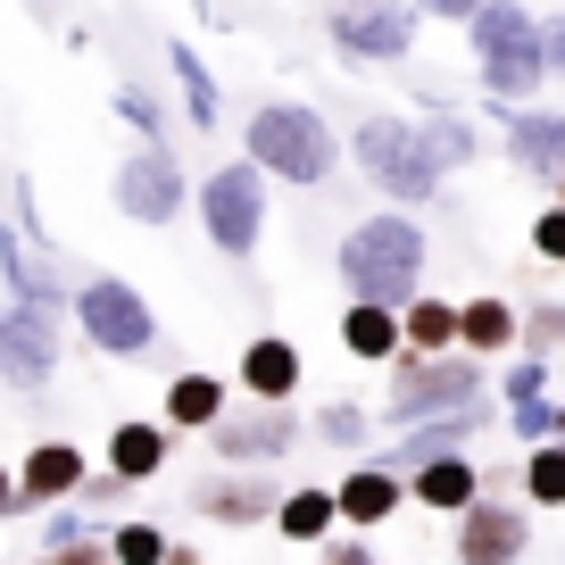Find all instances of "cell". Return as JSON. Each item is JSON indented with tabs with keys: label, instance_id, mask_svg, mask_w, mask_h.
Returning a JSON list of instances; mask_svg holds the SVG:
<instances>
[{
	"label": "cell",
	"instance_id": "obj_9",
	"mask_svg": "<svg viewBox=\"0 0 565 565\" xmlns=\"http://www.w3.org/2000/svg\"><path fill=\"white\" fill-rule=\"evenodd\" d=\"M117 209L134 216V225H175V216L192 209V175H183V159L167 141H141V150L117 159Z\"/></svg>",
	"mask_w": 565,
	"mask_h": 565
},
{
	"label": "cell",
	"instance_id": "obj_31",
	"mask_svg": "<svg viewBox=\"0 0 565 565\" xmlns=\"http://www.w3.org/2000/svg\"><path fill=\"white\" fill-rule=\"evenodd\" d=\"M317 433H324L333 449H358V441L374 433V416H366V399H324V407H317Z\"/></svg>",
	"mask_w": 565,
	"mask_h": 565
},
{
	"label": "cell",
	"instance_id": "obj_12",
	"mask_svg": "<svg viewBox=\"0 0 565 565\" xmlns=\"http://www.w3.org/2000/svg\"><path fill=\"white\" fill-rule=\"evenodd\" d=\"M491 117H499V141H508V159H515V175H532V183H557L565 175V108H508V100H491Z\"/></svg>",
	"mask_w": 565,
	"mask_h": 565
},
{
	"label": "cell",
	"instance_id": "obj_27",
	"mask_svg": "<svg viewBox=\"0 0 565 565\" xmlns=\"http://www.w3.org/2000/svg\"><path fill=\"white\" fill-rule=\"evenodd\" d=\"M275 532L282 541H324V532H333V491H317V482L282 491L275 499Z\"/></svg>",
	"mask_w": 565,
	"mask_h": 565
},
{
	"label": "cell",
	"instance_id": "obj_8",
	"mask_svg": "<svg viewBox=\"0 0 565 565\" xmlns=\"http://www.w3.org/2000/svg\"><path fill=\"white\" fill-rule=\"evenodd\" d=\"M324 42L350 67H399L416 51V9L407 0H333L324 9Z\"/></svg>",
	"mask_w": 565,
	"mask_h": 565
},
{
	"label": "cell",
	"instance_id": "obj_38",
	"mask_svg": "<svg viewBox=\"0 0 565 565\" xmlns=\"http://www.w3.org/2000/svg\"><path fill=\"white\" fill-rule=\"evenodd\" d=\"M51 565H117V557H108V541H92V532H84V541H67Z\"/></svg>",
	"mask_w": 565,
	"mask_h": 565
},
{
	"label": "cell",
	"instance_id": "obj_37",
	"mask_svg": "<svg viewBox=\"0 0 565 565\" xmlns=\"http://www.w3.org/2000/svg\"><path fill=\"white\" fill-rule=\"evenodd\" d=\"M125 491H134V482H117V475H84V482H75V508H117Z\"/></svg>",
	"mask_w": 565,
	"mask_h": 565
},
{
	"label": "cell",
	"instance_id": "obj_26",
	"mask_svg": "<svg viewBox=\"0 0 565 565\" xmlns=\"http://www.w3.org/2000/svg\"><path fill=\"white\" fill-rule=\"evenodd\" d=\"M399 350H424V358L458 350V308L433 300V291H416V300L399 308Z\"/></svg>",
	"mask_w": 565,
	"mask_h": 565
},
{
	"label": "cell",
	"instance_id": "obj_28",
	"mask_svg": "<svg viewBox=\"0 0 565 565\" xmlns=\"http://www.w3.org/2000/svg\"><path fill=\"white\" fill-rule=\"evenodd\" d=\"M515 350H532V358H565V300L515 308Z\"/></svg>",
	"mask_w": 565,
	"mask_h": 565
},
{
	"label": "cell",
	"instance_id": "obj_15",
	"mask_svg": "<svg viewBox=\"0 0 565 565\" xmlns=\"http://www.w3.org/2000/svg\"><path fill=\"white\" fill-rule=\"evenodd\" d=\"M300 383H308V366H300V341H282V333L242 341V391H249V399H266V407H291V399H300Z\"/></svg>",
	"mask_w": 565,
	"mask_h": 565
},
{
	"label": "cell",
	"instance_id": "obj_25",
	"mask_svg": "<svg viewBox=\"0 0 565 565\" xmlns=\"http://www.w3.org/2000/svg\"><path fill=\"white\" fill-rule=\"evenodd\" d=\"M458 350H475V358H508L515 350V308L499 300V291H482V300L458 308Z\"/></svg>",
	"mask_w": 565,
	"mask_h": 565
},
{
	"label": "cell",
	"instance_id": "obj_39",
	"mask_svg": "<svg viewBox=\"0 0 565 565\" xmlns=\"http://www.w3.org/2000/svg\"><path fill=\"white\" fill-rule=\"evenodd\" d=\"M407 9H416V18H449V25H466L482 0H407Z\"/></svg>",
	"mask_w": 565,
	"mask_h": 565
},
{
	"label": "cell",
	"instance_id": "obj_29",
	"mask_svg": "<svg viewBox=\"0 0 565 565\" xmlns=\"http://www.w3.org/2000/svg\"><path fill=\"white\" fill-rule=\"evenodd\" d=\"M524 491L541 499V508H565V441H532V458H524Z\"/></svg>",
	"mask_w": 565,
	"mask_h": 565
},
{
	"label": "cell",
	"instance_id": "obj_30",
	"mask_svg": "<svg viewBox=\"0 0 565 565\" xmlns=\"http://www.w3.org/2000/svg\"><path fill=\"white\" fill-rule=\"evenodd\" d=\"M108 108H117L141 141H167V108H159V92H150V84H117V92H108Z\"/></svg>",
	"mask_w": 565,
	"mask_h": 565
},
{
	"label": "cell",
	"instance_id": "obj_24",
	"mask_svg": "<svg viewBox=\"0 0 565 565\" xmlns=\"http://www.w3.org/2000/svg\"><path fill=\"white\" fill-rule=\"evenodd\" d=\"M275 482L266 475H242V482H200V515L209 524H258V515H275Z\"/></svg>",
	"mask_w": 565,
	"mask_h": 565
},
{
	"label": "cell",
	"instance_id": "obj_16",
	"mask_svg": "<svg viewBox=\"0 0 565 565\" xmlns=\"http://www.w3.org/2000/svg\"><path fill=\"white\" fill-rule=\"evenodd\" d=\"M9 475H18V508H58V499H75V482H84L92 466H84L75 441H34L25 466H9Z\"/></svg>",
	"mask_w": 565,
	"mask_h": 565
},
{
	"label": "cell",
	"instance_id": "obj_32",
	"mask_svg": "<svg viewBox=\"0 0 565 565\" xmlns=\"http://www.w3.org/2000/svg\"><path fill=\"white\" fill-rule=\"evenodd\" d=\"M108 557H117V565H167V532L134 515V524H117V532H108Z\"/></svg>",
	"mask_w": 565,
	"mask_h": 565
},
{
	"label": "cell",
	"instance_id": "obj_22",
	"mask_svg": "<svg viewBox=\"0 0 565 565\" xmlns=\"http://www.w3.org/2000/svg\"><path fill=\"white\" fill-rule=\"evenodd\" d=\"M167 75H175V92H183V117H192L200 134H216V125H225V100H216L209 58H200L192 42H167Z\"/></svg>",
	"mask_w": 565,
	"mask_h": 565
},
{
	"label": "cell",
	"instance_id": "obj_36",
	"mask_svg": "<svg viewBox=\"0 0 565 565\" xmlns=\"http://www.w3.org/2000/svg\"><path fill=\"white\" fill-rule=\"evenodd\" d=\"M541 58H548V84H565V9L541 18Z\"/></svg>",
	"mask_w": 565,
	"mask_h": 565
},
{
	"label": "cell",
	"instance_id": "obj_19",
	"mask_svg": "<svg viewBox=\"0 0 565 565\" xmlns=\"http://www.w3.org/2000/svg\"><path fill=\"white\" fill-rule=\"evenodd\" d=\"M167 458H175V433H167V424H150V416H125L117 433H108V475H117V482L167 475Z\"/></svg>",
	"mask_w": 565,
	"mask_h": 565
},
{
	"label": "cell",
	"instance_id": "obj_7",
	"mask_svg": "<svg viewBox=\"0 0 565 565\" xmlns=\"http://www.w3.org/2000/svg\"><path fill=\"white\" fill-rule=\"evenodd\" d=\"M67 308H75V333L100 358H150V341H159V308L141 300L125 275H84L67 291Z\"/></svg>",
	"mask_w": 565,
	"mask_h": 565
},
{
	"label": "cell",
	"instance_id": "obj_20",
	"mask_svg": "<svg viewBox=\"0 0 565 565\" xmlns=\"http://www.w3.org/2000/svg\"><path fill=\"white\" fill-rule=\"evenodd\" d=\"M399 475H383V466H358V475H341V491H333V515L341 524H358V532H374L391 508H399Z\"/></svg>",
	"mask_w": 565,
	"mask_h": 565
},
{
	"label": "cell",
	"instance_id": "obj_3",
	"mask_svg": "<svg viewBox=\"0 0 565 565\" xmlns=\"http://www.w3.org/2000/svg\"><path fill=\"white\" fill-rule=\"evenodd\" d=\"M466 42H475L482 100L524 108L532 92L548 84V58H541V18H532L524 0H482L475 18H466Z\"/></svg>",
	"mask_w": 565,
	"mask_h": 565
},
{
	"label": "cell",
	"instance_id": "obj_21",
	"mask_svg": "<svg viewBox=\"0 0 565 565\" xmlns=\"http://www.w3.org/2000/svg\"><path fill=\"white\" fill-rule=\"evenodd\" d=\"M225 407H233L225 374H175L167 383V433H209Z\"/></svg>",
	"mask_w": 565,
	"mask_h": 565
},
{
	"label": "cell",
	"instance_id": "obj_13",
	"mask_svg": "<svg viewBox=\"0 0 565 565\" xmlns=\"http://www.w3.org/2000/svg\"><path fill=\"white\" fill-rule=\"evenodd\" d=\"M532 541L524 508H508V499H475V508H458V565H515Z\"/></svg>",
	"mask_w": 565,
	"mask_h": 565
},
{
	"label": "cell",
	"instance_id": "obj_10",
	"mask_svg": "<svg viewBox=\"0 0 565 565\" xmlns=\"http://www.w3.org/2000/svg\"><path fill=\"white\" fill-rule=\"evenodd\" d=\"M209 449H216V466H275V458H291L300 449V416L291 407H225V416L209 424Z\"/></svg>",
	"mask_w": 565,
	"mask_h": 565
},
{
	"label": "cell",
	"instance_id": "obj_2",
	"mask_svg": "<svg viewBox=\"0 0 565 565\" xmlns=\"http://www.w3.org/2000/svg\"><path fill=\"white\" fill-rule=\"evenodd\" d=\"M242 159L266 183H291V192H324L341 167V134L324 125V108L308 100H258L242 125Z\"/></svg>",
	"mask_w": 565,
	"mask_h": 565
},
{
	"label": "cell",
	"instance_id": "obj_11",
	"mask_svg": "<svg viewBox=\"0 0 565 565\" xmlns=\"http://www.w3.org/2000/svg\"><path fill=\"white\" fill-rule=\"evenodd\" d=\"M58 374V317L0 308V391H42Z\"/></svg>",
	"mask_w": 565,
	"mask_h": 565
},
{
	"label": "cell",
	"instance_id": "obj_34",
	"mask_svg": "<svg viewBox=\"0 0 565 565\" xmlns=\"http://www.w3.org/2000/svg\"><path fill=\"white\" fill-rule=\"evenodd\" d=\"M532 258H541V266H565V209H557V200L532 216Z\"/></svg>",
	"mask_w": 565,
	"mask_h": 565
},
{
	"label": "cell",
	"instance_id": "obj_14",
	"mask_svg": "<svg viewBox=\"0 0 565 565\" xmlns=\"http://www.w3.org/2000/svg\"><path fill=\"white\" fill-rule=\"evenodd\" d=\"M0 275H9V308H42V317H58V308H67V282H58L51 249L25 242L9 216H0Z\"/></svg>",
	"mask_w": 565,
	"mask_h": 565
},
{
	"label": "cell",
	"instance_id": "obj_6",
	"mask_svg": "<svg viewBox=\"0 0 565 565\" xmlns=\"http://www.w3.org/2000/svg\"><path fill=\"white\" fill-rule=\"evenodd\" d=\"M192 209H200V225H209L216 258H233V266L258 258V242H266V175L249 159L209 167V175L192 183Z\"/></svg>",
	"mask_w": 565,
	"mask_h": 565
},
{
	"label": "cell",
	"instance_id": "obj_42",
	"mask_svg": "<svg viewBox=\"0 0 565 565\" xmlns=\"http://www.w3.org/2000/svg\"><path fill=\"white\" fill-rule=\"evenodd\" d=\"M548 192H557V209H565V175H557V183H548Z\"/></svg>",
	"mask_w": 565,
	"mask_h": 565
},
{
	"label": "cell",
	"instance_id": "obj_5",
	"mask_svg": "<svg viewBox=\"0 0 565 565\" xmlns=\"http://www.w3.org/2000/svg\"><path fill=\"white\" fill-rule=\"evenodd\" d=\"M466 399H482V358L475 350H441V358L399 350L374 416L383 424H424V416H449V407H466Z\"/></svg>",
	"mask_w": 565,
	"mask_h": 565
},
{
	"label": "cell",
	"instance_id": "obj_17",
	"mask_svg": "<svg viewBox=\"0 0 565 565\" xmlns=\"http://www.w3.org/2000/svg\"><path fill=\"white\" fill-rule=\"evenodd\" d=\"M399 491L416 499V508H433V515H458V508H475V499H482V475H475V458H466V449H441V458L407 466Z\"/></svg>",
	"mask_w": 565,
	"mask_h": 565
},
{
	"label": "cell",
	"instance_id": "obj_1",
	"mask_svg": "<svg viewBox=\"0 0 565 565\" xmlns=\"http://www.w3.org/2000/svg\"><path fill=\"white\" fill-rule=\"evenodd\" d=\"M424 225L416 216H399V209H374V216H358L350 233H341V249H333V275H341V291L350 300H374V308H407L424 291Z\"/></svg>",
	"mask_w": 565,
	"mask_h": 565
},
{
	"label": "cell",
	"instance_id": "obj_33",
	"mask_svg": "<svg viewBox=\"0 0 565 565\" xmlns=\"http://www.w3.org/2000/svg\"><path fill=\"white\" fill-rule=\"evenodd\" d=\"M499 391H508V407H515V399H541V391H548V358L515 350V358H508V374H499Z\"/></svg>",
	"mask_w": 565,
	"mask_h": 565
},
{
	"label": "cell",
	"instance_id": "obj_35",
	"mask_svg": "<svg viewBox=\"0 0 565 565\" xmlns=\"http://www.w3.org/2000/svg\"><path fill=\"white\" fill-rule=\"evenodd\" d=\"M67 541H84V515H75L67 499H58V508L42 515V557H58V548H67Z\"/></svg>",
	"mask_w": 565,
	"mask_h": 565
},
{
	"label": "cell",
	"instance_id": "obj_18",
	"mask_svg": "<svg viewBox=\"0 0 565 565\" xmlns=\"http://www.w3.org/2000/svg\"><path fill=\"white\" fill-rule=\"evenodd\" d=\"M416 141H424V159L441 167V175H458V167H475L482 150H491V141H482V125H475V117H458V108H441V100H424Z\"/></svg>",
	"mask_w": 565,
	"mask_h": 565
},
{
	"label": "cell",
	"instance_id": "obj_23",
	"mask_svg": "<svg viewBox=\"0 0 565 565\" xmlns=\"http://www.w3.org/2000/svg\"><path fill=\"white\" fill-rule=\"evenodd\" d=\"M341 350H350L358 366H391V358H399V308L350 300V317H341Z\"/></svg>",
	"mask_w": 565,
	"mask_h": 565
},
{
	"label": "cell",
	"instance_id": "obj_43",
	"mask_svg": "<svg viewBox=\"0 0 565 565\" xmlns=\"http://www.w3.org/2000/svg\"><path fill=\"white\" fill-rule=\"evenodd\" d=\"M34 565H51V557H34Z\"/></svg>",
	"mask_w": 565,
	"mask_h": 565
},
{
	"label": "cell",
	"instance_id": "obj_41",
	"mask_svg": "<svg viewBox=\"0 0 565 565\" xmlns=\"http://www.w3.org/2000/svg\"><path fill=\"white\" fill-rule=\"evenodd\" d=\"M0 515H18V475L0 466Z\"/></svg>",
	"mask_w": 565,
	"mask_h": 565
},
{
	"label": "cell",
	"instance_id": "obj_4",
	"mask_svg": "<svg viewBox=\"0 0 565 565\" xmlns=\"http://www.w3.org/2000/svg\"><path fill=\"white\" fill-rule=\"evenodd\" d=\"M341 159H358V175H366L383 200H399V209H433V200L449 209V192H441L449 175L424 159L416 117H391V108L358 117V125H350V141H341Z\"/></svg>",
	"mask_w": 565,
	"mask_h": 565
},
{
	"label": "cell",
	"instance_id": "obj_40",
	"mask_svg": "<svg viewBox=\"0 0 565 565\" xmlns=\"http://www.w3.org/2000/svg\"><path fill=\"white\" fill-rule=\"evenodd\" d=\"M324 565H374V548L366 541H333V548H324Z\"/></svg>",
	"mask_w": 565,
	"mask_h": 565
}]
</instances>
